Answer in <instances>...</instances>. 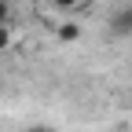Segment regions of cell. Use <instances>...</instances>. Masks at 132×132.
Instances as JSON below:
<instances>
[{"label":"cell","mask_w":132,"mask_h":132,"mask_svg":"<svg viewBox=\"0 0 132 132\" xmlns=\"http://www.w3.org/2000/svg\"><path fill=\"white\" fill-rule=\"evenodd\" d=\"M55 37H59L62 44H73V40H81V22H59Z\"/></svg>","instance_id":"7a4b0ae2"},{"label":"cell","mask_w":132,"mask_h":132,"mask_svg":"<svg viewBox=\"0 0 132 132\" xmlns=\"http://www.w3.org/2000/svg\"><path fill=\"white\" fill-rule=\"evenodd\" d=\"M52 4H55L59 11H70V7H77V4H81V0H52Z\"/></svg>","instance_id":"5b68a950"},{"label":"cell","mask_w":132,"mask_h":132,"mask_svg":"<svg viewBox=\"0 0 132 132\" xmlns=\"http://www.w3.org/2000/svg\"><path fill=\"white\" fill-rule=\"evenodd\" d=\"M110 33L114 37H132V4H125L110 15Z\"/></svg>","instance_id":"6da1fadb"},{"label":"cell","mask_w":132,"mask_h":132,"mask_svg":"<svg viewBox=\"0 0 132 132\" xmlns=\"http://www.w3.org/2000/svg\"><path fill=\"white\" fill-rule=\"evenodd\" d=\"M15 40V33H11V22H0V52H7Z\"/></svg>","instance_id":"3957f363"},{"label":"cell","mask_w":132,"mask_h":132,"mask_svg":"<svg viewBox=\"0 0 132 132\" xmlns=\"http://www.w3.org/2000/svg\"><path fill=\"white\" fill-rule=\"evenodd\" d=\"M0 22H11V4L7 0H0Z\"/></svg>","instance_id":"277c9868"}]
</instances>
